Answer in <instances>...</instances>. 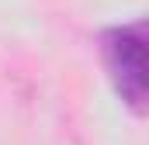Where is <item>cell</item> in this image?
Segmentation results:
<instances>
[{
	"instance_id": "6da1fadb",
	"label": "cell",
	"mask_w": 149,
	"mask_h": 145,
	"mask_svg": "<svg viewBox=\"0 0 149 145\" xmlns=\"http://www.w3.org/2000/svg\"><path fill=\"white\" fill-rule=\"evenodd\" d=\"M101 59L121 104L135 114L146 107V24H114L101 35Z\"/></svg>"
}]
</instances>
